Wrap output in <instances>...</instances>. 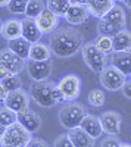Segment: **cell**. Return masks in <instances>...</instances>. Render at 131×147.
<instances>
[{
	"label": "cell",
	"mask_w": 131,
	"mask_h": 147,
	"mask_svg": "<svg viewBox=\"0 0 131 147\" xmlns=\"http://www.w3.org/2000/svg\"><path fill=\"white\" fill-rule=\"evenodd\" d=\"M87 102L93 107H102L106 102V96L102 90H91L87 94Z\"/></svg>",
	"instance_id": "f1b7e54d"
},
{
	"label": "cell",
	"mask_w": 131,
	"mask_h": 147,
	"mask_svg": "<svg viewBox=\"0 0 131 147\" xmlns=\"http://www.w3.org/2000/svg\"><path fill=\"white\" fill-rule=\"evenodd\" d=\"M9 75H10V72H7V71H6V69L2 66V65H0V82H2L5 78H7Z\"/></svg>",
	"instance_id": "74e56055"
},
{
	"label": "cell",
	"mask_w": 131,
	"mask_h": 147,
	"mask_svg": "<svg viewBox=\"0 0 131 147\" xmlns=\"http://www.w3.org/2000/svg\"><path fill=\"white\" fill-rule=\"evenodd\" d=\"M2 84H3V87H5L9 93L22 88V80H21L18 75H15V74H10L7 78H5V80L2 81Z\"/></svg>",
	"instance_id": "f546056e"
},
{
	"label": "cell",
	"mask_w": 131,
	"mask_h": 147,
	"mask_svg": "<svg viewBox=\"0 0 131 147\" xmlns=\"http://www.w3.org/2000/svg\"><path fill=\"white\" fill-rule=\"evenodd\" d=\"M18 122L25 129H28L31 134L37 132L41 127V118L32 109H27V110H24V112L18 113Z\"/></svg>",
	"instance_id": "5bb4252c"
},
{
	"label": "cell",
	"mask_w": 131,
	"mask_h": 147,
	"mask_svg": "<svg viewBox=\"0 0 131 147\" xmlns=\"http://www.w3.org/2000/svg\"><path fill=\"white\" fill-rule=\"evenodd\" d=\"M6 107L12 109L14 112L21 113L24 110L30 109V97L28 93L24 90H16V91H10L6 97V100L3 103Z\"/></svg>",
	"instance_id": "7c38bea8"
},
{
	"label": "cell",
	"mask_w": 131,
	"mask_h": 147,
	"mask_svg": "<svg viewBox=\"0 0 131 147\" xmlns=\"http://www.w3.org/2000/svg\"><path fill=\"white\" fill-rule=\"evenodd\" d=\"M113 40V52H127L131 50V32L124 30L112 37Z\"/></svg>",
	"instance_id": "cb8c5ba5"
},
{
	"label": "cell",
	"mask_w": 131,
	"mask_h": 147,
	"mask_svg": "<svg viewBox=\"0 0 131 147\" xmlns=\"http://www.w3.org/2000/svg\"><path fill=\"white\" fill-rule=\"evenodd\" d=\"M99 119H100L103 132H106L108 136H118L121 132L122 116L115 110H106V112L100 113Z\"/></svg>",
	"instance_id": "8fae6325"
},
{
	"label": "cell",
	"mask_w": 131,
	"mask_h": 147,
	"mask_svg": "<svg viewBox=\"0 0 131 147\" xmlns=\"http://www.w3.org/2000/svg\"><path fill=\"white\" fill-rule=\"evenodd\" d=\"M115 5L116 3H113L112 0H87V9L90 15L97 19H102Z\"/></svg>",
	"instance_id": "e0dca14e"
},
{
	"label": "cell",
	"mask_w": 131,
	"mask_h": 147,
	"mask_svg": "<svg viewBox=\"0 0 131 147\" xmlns=\"http://www.w3.org/2000/svg\"><path fill=\"white\" fill-rule=\"evenodd\" d=\"M82 129H84L88 136H91L94 140L99 138L102 134H103V128H102V124H100V119L96 118L91 113H87L86 118L82 119L81 125H80Z\"/></svg>",
	"instance_id": "44dd1931"
},
{
	"label": "cell",
	"mask_w": 131,
	"mask_h": 147,
	"mask_svg": "<svg viewBox=\"0 0 131 147\" xmlns=\"http://www.w3.org/2000/svg\"><path fill=\"white\" fill-rule=\"evenodd\" d=\"M124 3H125V6H127L128 9H131V0H125Z\"/></svg>",
	"instance_id": "b9f144b4"
},
{
	"label": "cell",
	"mask_w": 131,
	"mask_h": 147,
	"mask_svg": "<svg viewBox=\"0 0 131 147\" xmlns=\"http://www.w3.org/2000/svg\"><path fill=\"white\" fill-rule=\"evenodd\" d=\"M118 2H125V0H118Z\"/></svg>",
	"instance_id": "bcb514c9"
},
{
	"label": "cell",
	"mask_w": 131,
	"mask_h": 147,
	"mask_svg": "<svg viewBox=\"0 0 131 147\" xmlns=\"http://www.w3.org/2000/svg\"><path fill=\"white\" fill-rule=\"evenodd\" d=\"M5 132H6V127H3L2 124H0V140L3 138V136H5Z\"/></svg>",
	"instance_id": "ab89813d"
},
{
	"label": "cell",
	"mask_w": 131,
	"mask_h": 147,
	"mask_svg": "<svg viewBox=\"0 0 131 147\" xmlns=\"http://www.w3.org/2000/svg\"><path fill=\"white\" fill-rule=\"evenodd\" d=\"M71 5H81V6H87V0H71Z\"/></svg>",
	"instance_id": "f35d334b"
},
{
	"label": "cell",
	"mask_w": 131,
	"mask_h": 147,
	"mask_svg": "<svg viewBox=\"0 0 131 147\" xmlns=\"http://www.w3.org/2000/svg\"><path fill=\"white\" fill-rule=\"evenodd\" d=\"M81 55H82V60L87 65V68L90 71H93L94 74H100L108 66V56L99 50L96 44H94V41L86 43L82 46Z\"/></svg>",
	"instance_id": "5b68a950"
},
{
	"label": "cell",
	"mask_w": 131,
	"mask_h": 147,
	"mask_svg": "<svg viewBox=\"0 0 131 147\" xmlns=\"http://www.w3.org/2000/svg\"><path fill=\"white\" fill-rule=\"evenodd\" d=\"M121 91H122L124 97H127V99H130V100H131V80H130V81H127V82L124 84V87L121 88Z\"/></svg>",
	"instance_id": "d590c367"
},
{
	"label": "cell",
	"mask_w": 131,
	"mask_h": 147,
	"mask_svg": "<svg viewBox=\"0 0 131 147\" xmlns=\"http://www.w3.org/2000/svg\"><path fill=\"white\" fill-rule=\"evenodd\" d=\"M122 143L120 141L118 136H106L102 143H100V147H120Z\"/></svg>",
	"instance_id": "1f68e13d"
},
{
	"label": "cell",
	"mask_w": 131,
	"mask_h": 147,
	"mask_svg": "<svg viewBox=\"0 0 131 147\" xmlns=\"http://www.w3.org/2000/svg\"><path fill=\"white\" fill-rule=\"evenodd\" d=\"M25 68H27L28 75L32 81H46L52 75L53 63H52V60H43V62L28 60Z\"/></svg>",
	"instance_id": "30bf717a"
},
{
	"label": "cell",
	"mask_w": 131,
	"mask_h": 147,
	"mask_svg": "<svg viewBox=\"0 0 131 147\" xmlns=\"http://www.w3.org/2000/svg\"><path fill=\"white\" fill-rule=\"evenodd\" d=\"M94 44L102 53H105L106 56L113 53V40L112 37L108 35H97V38L94 40Z\"/></svg>",
	"instance_id": "4316f807"
},
{
	"label": "cell",
	"mask_w": 131,
	"mask_h": 147,
	"mask_svg": "<svg viewBox=\"0 0 131 147\" xmlns=\"http://www.w3.org/2000/svg\"><path fill=\"white\" fill-rule=\"evenodd\" d=\"M30 0H10L9 3V12L14 15H25V10Z\"/></svg>",
	"instance_id": "4dcf8cb0"
},
{
	"label": "cell",
	"mask_w": 131,
	"mask_h": 147,
	"mask_svg": "<svg viewBox=\"0 0 131 147\" xmlns=\"http://www.w3.org/2000/svg\"><path fill=\"white\" fill-rule=\"evenodd\" d=\"M52 97H53V100H55V103H56V105H57V103H63V102H66V100H65L63 93L61 91V88H59L56 84H53V88H52Z\"/></svg>",
	"instance_id": "836d02e7"
},
{
	"label": "cell",
	"mask_w": 131,
	"mask_h": 147,
	"mask_svg": "<svg viewBox=\"0 0 131 147\" xmlns=\"http://www.w3.org/2000/svg\"><path fill=\"white\" fill-rule=\"evenodd\" d=\"M46 7L49 10H52L59 18H62V16L65 18L68 9L71 7V0H47Z\"/></svg>",
	"instance_id": "d4e9b609"
},
{
	"label": "cell",
	"mask_w": 131,
	"mask_h": 147,
	"mask_svg": "<svg viewBox=\"0 0 131 147\" xmlns=\"http://www.w3.org/2000/svg\"><path fill=\"white\" fill-rule=\"evenodd\" d=\"M2 37L7 41L21 38L22 37V21H19V19L5 21L3 28H2Z\"/></svg>",
	"instance_id": "d6986e66"
},
{
	"label": "cell",
	"mask_w": 131,
	"mask_h": 147,
	"mask_svg": "<svg viewBox=\"0 0 131 147\" xmlns=\"http://www.w3.org/2000/svg\"><path fill=\"white\" fill-rule=\"evenodd\" d=\"M7 94H9V91L3 87V84L0 82V102H2V103H5V100H6Z\"/></svg>",
	"instance_id": "8d00e7d4"
},
{
	"label": "cell",
	"mask_w": 131,
	"mask_h": 147,
	"mask_svg": "<svg viewBox=\"0 0 131 147\" xmlns=\"http://www.w3.org/2000/svg\"><path fill=\"white\" fill-rule=\"evenodd\" d=\"M130 78H131V75H130Z\"/></svg>",
	"instance_id": "7dc6e473"
},
{
	"label": "cell",
	"mask_w": 131,
	"mask_h": 147,
	"mask_svg": "<svg viewBox=\"0 0 131 147\" xmlns=\"http://www.w3.org/2000/svg\"><path fill=\"white\" fill-rule=\"evenodd\" d=\"M7 47L10 49L15 55H18L21 59L27 60L28 56H30V49H31V43L27 41L25 38H16V40H12V41H7Z\"/></svg>",
	"instance_id": "603a6c76"
},
{
	"label": "cell",
	"mask_w": 131,
	"mask_h": 147,
	"mask_svg": "<svg viewBox=\"0 0 131 147\" xmlns=\"http://www.w3.org/2000/svg\"><path fill=\"white\" fill-rule=\"evenodd\" d=\"M2 28H3V22L0 21V35H2Z\"/></svg>",
	"instance_id": "7bdbcfd3"
},
{
	"label": "cell",
	"mask_w": 131,
	"mask_h": 147,
	"mask_svg": "<svg viewBox=\"0 0 131 147\" xmlns=\"http://www.w3.org/2000/svg\"><path fill=\"white\" fill-rule=\"evenodd\" d=\"M111 65L120 69L125 77L131 75V50L113 52L111 55Z\"/></svg>",
	"instance_id": "9a60e30c"
},
{
	"label": "cell",
	"mask_w": 131,
	"mask_h": 147,
	"mask_svg": "<svg viewBox=\"0 0 131 147\" xmlns=\"http://www.w3.org/2000/svg\"><path fill=\"white\" fill-rule=\"evenodd\" d=\"M53 82L47 81H32L30 85V96L31 99L41 107H53L56 103L52 97Z\"/></svg>",
	"instance_id": "8992f818"
},
{
	"label": "cell",
	"mask_w": 131,
	"mask_h": 147,
	"mask_svg": "<svg viewBox=\"0 0 131 147\" xmlns=\"http://www.w3.org/2000/svg\"><path fill=\"white\" fill-rule=\"evenodd\" d=\"M127 27V19H125V10L122 6L115 5L108 13L97 22V31L99 35H108L113 37L118 32L124 31Z\"/></svg>",
	"instance_id": "7a4b0ae2"
},
{
	"label": "cell",
	"mask_w": 131,
	"mask_h": 147,
	"mask_svg": "<svg viewBox=\"0 0 131 147\" xmlns=\"http://www.w3.org/2000/svg\"><path fill=\"white\" fill-rule=\"evenodd\" d=\"M18 122V113L14 112L12 109L6 107L5 105L0 107V124H2L3 127H10Z\"/></svg>",
	"instance_id": "484cf974"
},
{
	"label": "cell",
	"mask_w": 131,
	"mask_h": 147,
	"mask_svg": "<svg viewBox=\"0 0 131 147\" xmlns=\"http://www.w3.org/2000/svg\"><path fill=\"white\" fill-rule=\"evenodd\" d=\"M55 147H75L71 141L68 132L66 134H61V136H57V138L55 140Z\"/></svg>",
	"instance_id": "d6a6232c"
},
{
	"label": "cell",
	"mask_w": 131,
	"mask_h": 147,
	"mask_svg": "<svg viewBox=\"0 0 131 147\" xmlns=\"http://www.w3.org/2000/svg\"><path fill=\"white\" fill-rule=\"evenodd\" d=\"M44 9H46V5L43 0H30L25 10V16L30 19H35Z\"/></svg>",
	"instance_id": "83f0119b"
},
{
	"label": "cell",
	"mask_w": 131,
	"mask_h": 147,
	"mask_svg": "<svg viewBox=\"0 0 131 147\" xmlns=\"http://www.w3.org/2000/svg\"><path fill=\"white\" fill-rule=\"evenodd\" d=\"M0 65H2L7 72L18 75V74L22 72L24 68L27 66V62L24 59H21L18 55H15L9 47H6V49L0 50Z\"/></svg>",
	"instance_id": "9c48e42d"
},
{
	"label": "cell",
	"mask_w": 131,
	"mask_h": 147,
	"mask_svg": "<svg viewBox=\"0 0 131 147\" xmlns=\"http://www.w3.org/2000/svg\"><path fill=\"white\" fill-rule=\"evenodd\" d=\"M41 37L43 34L38 30L37 24H35V19H30V18L22 19V38H25L32 44V43H38Z\"/></svg>",
	"instance_id": "ac0fdd59"
},
{
	"label": "cell",
	"mask_w": 131,
	"mask_h": 147,
	"mask_svg": "<svg viewBox=\"0 0 131 147\" xmlns=\"http://www.w3.org/2000/svg\"><path fill=\"white\" fill-rule=\"evenodd\" d=\"M52 53L57 57H71L84 46L82 34L72 27H61L49 37Z\"/></svg>",
	"instance_id": "6da1fadb"
},
{
	"label": "cell",
	"mask_w": 131,
	"mask_h": 147,
	"mask_svg": "<svg viewBox=\"0 0 131 147\" xmlns=\"http://www.w3.org/2000/svg\"><path fill=\"white\" fill-rule=\"evenodd\" d=\"M87 113L88 112H86V107L82 105L77 102H69L63 105L62 109L59 110V124L69 131L72 128L80 127Z\"/></svg>",
	"instance_id": "3957f363"
},
{
	"label": "cell",
	"mask_w": 131,
	"mask_h": 147,
	"mask_svg": "<svg viewBox=\"0 0 131 147\" xmlns=\"http://www.w3.org/2000/svg\"><path fill=\"white\" fill-rule=\"evenodd\" d=\"M52 49L49 44L44 43H32L30 49V56L28 60H37V62H43V60H50L52 57Z\"/></svg>",
	"instance_id": "7402d4cb"
},
{
	"label": "cell",
	"mask_w": 131,
	"mask_h": 147,
	"mask_svg": "<svg viewBox=\"0 0 131 147\" xmlns=\"http://www.w3.org/2000/svg\"><path fill=\"white\" fill-rule=\"evenodd\" d=\"M90 16V12L87 9V6H81V5H71V7L68 9L66 15H65V21L71 25H81L84 24Z\"/></svg>",
	"instance_id": "2e32d148"
},
{
	"label": "cell",
	"mask_w": 131,
	"mask_h": 147,
	"mask_svg": "<svg viewBox=\"0 0 131 147\" xmlns=\"http://www.w3.org/2000/svg\"><path fill=\"white\" fill-rule=\"evenodd\" d=\"M68 136L75 147H94V138L82 129L81 127L68 131Z\"/></svg>",
	"instance_id": "ffe728a7"
},
{
	"label": "cell",
	"mask_w": 131,
	"mask_h": 147,
	"mask_svg": "<svg viewBox=\"0 0 131 147\" xmlns=\"http://www.w3.org/2000/svg\"><path fill=\"white\" fill-rule=\"evenodd\" d=\"M27 147H50V146L47 144L44 140H41V138H35V137H32V140L28 143Z\"/></svg>",
	"instance_id": "e575fe53"
},
{
	"label": "cell",
	"mask_w": 131,
	"mask_h": 147,
	"mask_svg": "<svg viewBox=\"0 0 131 147\" xmlns=\"http://www.w3.org/2000/svg\"><path fill=\"white\" fill-rule=\"evenodd\" d=\"M35 24H37L38 30L41 31V34H53L57 28H59V16L55 15L52 10L44 9L41 13L35 18Z\"/></svg>",
	"instance_id": "4fadbf2b"
},
{
	"label": "cell",
	"mask_w": 131,
	"mask_h": 147,
	"mask_svg": "<svg viewBox=\"0 0 131 147\" xmlns=\"http://www.w3.org/2000/svg\"><path fill=\"white\" fill-rule=\"evenodd\" d=\"M99 77H100V84H102V87L106 88V90H109V91H118V90H121L124 87V84L127 82V77L124 75V74L120 71V69H116L115 66H106L100 74H99Z\"/></svg>",
	"instance_id": "52a82bcc"
},
{
	"label": "cell",
	"mask_w": 131,
	"mask_h": 147,
	"mask_svg": "<svg viewBox=\"0 0 131 147\" xmlns=\"http://www.w3.org/2000/svg\"><path fill=\"white\" fill-rule=\"evenodd\" d=\"M120 147H131V144H121Z\"/></svg>",
	"instance_id": "ee69618b"
},
{
	"label": "cell",
	"mask_w": 131,
	"mask_h": 147,
	"mask_svg": "<svg viewBox=\"0 0 131 147\" xmlns=\"http://www.w3.org/2000/svg\"><path fill=\"white\" fill-rule=\"evenodd\" d=\"M56 85L63 93L66 102H75L80 97V93H81V80H80V77L75 75V74H68V75L62 77Z\"/></svg>",
	"instance_id": "ba28073f"
},
{
	"label": "cell",
	"mask_w": 131,
	"mask_h": 147,
	"mask_svg": "<svg viewBox=\"0 0 131 147\" xmlns=\"http://www.w3.org/2000/svg\"><path fill=\"white\" fill-rule=\"evenodd\" d=\"M31 140L32 134L16 122L6 128L3 138L0 140V147H27Z\"/></svg>",
	"instance_id": "277c9868"
},
{
	"label": "cell",
	"mask_w": 131,
	"mask_h": 147,
	"mask_svg": "<svg viewBox=\"0 0 131 147\" xmlns=\"http://www.w3.org/2000/svg\"><path fill=\"white\" fill-rule=\"evenodd\" d=\"M10 0H0V7H5V6H9Z\"/></svg>",
	"instance_id": "60d3db41"
},
{
	"label": "cell",
	"mask_w": 131,
	"mask_h": 147,
	"mask_svg": "<svg viewBox=\"0 0 131 147\" xmlns=\"http://www.w3.org/2000/svg\"><path fill=\"white\" fill-rule=\"evenodd\" d=\"M112 2H113V3H116V2H118V0H112Z\"/></svg>",
	"instance_id": "f6af8a7d"
}]
</instances>
